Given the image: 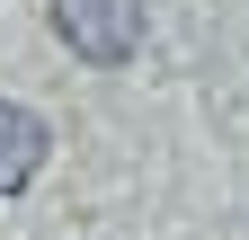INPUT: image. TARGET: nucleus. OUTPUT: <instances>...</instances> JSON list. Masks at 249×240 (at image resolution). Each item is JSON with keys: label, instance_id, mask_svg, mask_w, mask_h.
<instances>
[{"label": "nucleus", "instance_id": "obj_2", "mask_svg": "<svg viewBox=\"0 0 249 240\" xmlns=\"http://www.w3.org/2000/svg\"><path fill=\"white\" fill-rule=\"evenodd\" d=\"M45 152H53L45 116H36V107H18V98H0V196H18L27 178L45 169Z\"/></svg>", "mask_w": 249, "mask_h": 240}, {"label": "nucleus", "instance_id": "obj_1", "mask_svg": "<svg viewBox=\"0 0 249 240\" xmlns=\"http://www.w3.org/2000/svg\"><path fill=\"white\" fill-rule=\"evenodd\" d=\"M53 36L80 53V63H134L142 53V0H53Z\"/></svg>", "mask_w": 249, "mask_h": 240}]
</instances>
